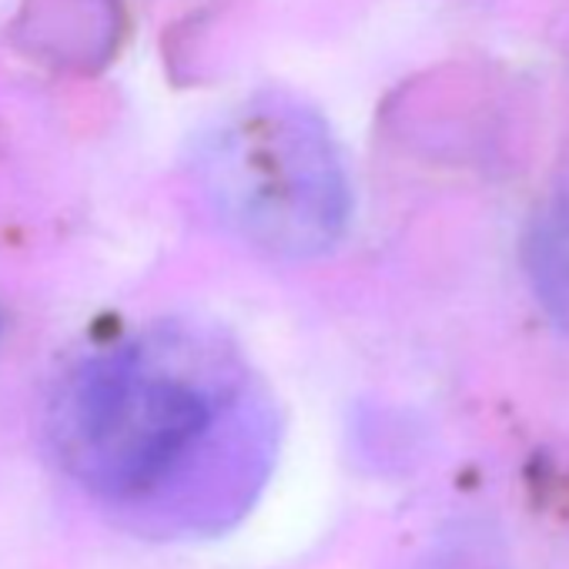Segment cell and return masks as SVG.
<instances>
[{
    "label": "cell",
    "mask_w": 569,
    "mask_h": 569,
    "mask_svg": "<svg viewBox=\"0 0 569 569\" xmlns=\"http://www.w3.org/2000/svg\"><path fill=\"white\" fill-rule=\"evenodd\" d=\"M214 214L278 258L329 251L352 211L349 174L329 124L289 94H258L221 118L198 158Z\"/></svg>",
    "instance_id": "obj_2"
},
{
    "label": "cell",
    "mask_w": 569,
    "mask_h": 569,
    "mask_svg": "<svg viewBox=\"0 0 569 569\" xmlns=\"http://www.w3.org/2000/svg\"><path fill=\"white\" fill-rule=\"evenodd\" d=\"M526 268L542 309L569 332V188L532 218L526 238Z\"/></svg>",
    "instance_id": "obj_3"
},
{
    "label": "cell",
    "mask_w": 569,
    "mask_h": 569,
    "mask_svg": "<svg viewBox=\"0 0 569 569\" xmlns=\"http://www.w3.org/2000/svg\"><path fill=\"white\" fill-rule=\"evenodd\" d=\"M241 369L214 339L154 329L64 372L48 402V442L94 499L151 509L188 502L241 402Z\"/></svg>",
    "instance_id": "obj_1"
}]
</instances>
